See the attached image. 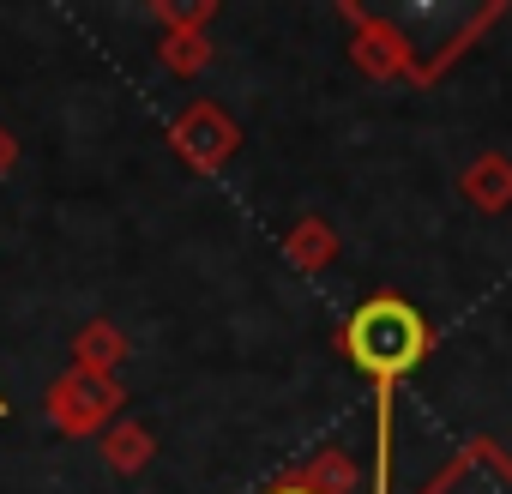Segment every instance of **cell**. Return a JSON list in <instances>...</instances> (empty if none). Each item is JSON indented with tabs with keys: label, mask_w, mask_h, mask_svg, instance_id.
<instances>
[{
	"label": "cell",
	"mask_w": 512,
	"mask_h": 494,
	"mask_svg": "<svg viewBox=\"0 0 512 494\" xmlns=\"http://www.w3.org/2000/svg\"><path fill=\"white\" fill-rule=\"evenodd\" d=\"M272 494H314V488H272Z\"/></svg>",
	"instance_id": "5b68a950"
},
{
	"label": "cell",
	"mask_w": 512,
	"mask_h": 494,
	"mask_svg": "<svg viewBox=\"0 0 512 494\" xmlns=\"http://www.w3.org/2000/svg\"><path fill=\"white\" fill-rule=\"evenodd\" d=\"M434 494H512V482H506V476H476L470 464H452Z\"/></svg>",
	"instance_id": "3957f363"
},
{
	"label": "cell",
	"mask_w": 512,
	"mask_h": 494,
	"mask_svg": "<svg viewBox=\"0 0 512 494\" xmlns=\"http://www.w3.org/2000/svg\"><path fill=\"white\" fill-rule=\"evenodd\" d=\"M344 350L374 380V404H380V470H374V494H386V476H392V392L428 356V320L410 302H398V296H374V302H362L350 314Z\"/></svg>",
	"instance_id": "6da1fadb"
},
{
	"label": "cell",
	"mask_w": 512,
	"mask_h": 494,
	"mask_svg": "<svg viewBox=\"0 0 512 494\" xmlns=\"http://www.w3.org/2000/svg\"><path fill=\"white\" fill-rule=\"evenodd\" d=\"M169 67H199V43H193V37L169 43Z\"/></svg>",
	"instance_id": "277c9868"
},
{
	"label": "cell",
	"mask_w": 512,
	"mask_h": 494,
	"mask_svg": "<svg viewBox=\"0 0 512 494\" xmlns=\"http://www.w3.org/2000/svg\"><path fill=\"white\" fill-rule=\"evenodd\" d=\"M175 139H181V145H187V151H193L205 169H211V163H223V157L235 151V127H229L217 109H205V103H199V109H193V115L175 127Z\"/></svg>",
	"instance_id": "7a4b0ae2"
}]
</instances>
